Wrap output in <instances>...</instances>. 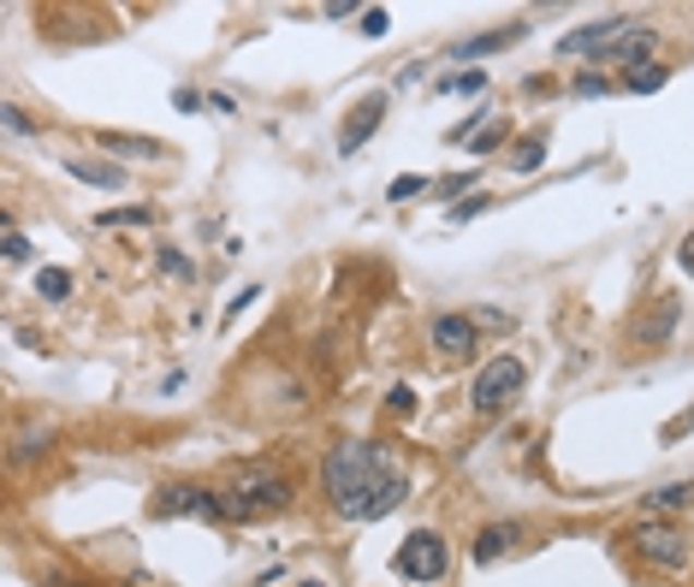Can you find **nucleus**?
<instances>
[{"mask_svg": "<svg viewBox=\"0 0 694 587\" xmlns=\"http://www.w3.org/2000/svg\"><path fill=\"white\" fill-rule=\"evenodd\" d=\"M326 499H333V511L345 523H380V516H392L410 499V475L392 463L386 445L345 440L326 457Z\"/></svg>", "mask_w": 694, "mask_h": 587, "instance_id": "nucleus-1", "label": "nucleus"}, {"mask_svg": "<svg viewBox=\"0 0 694 587\" xmlns=\"http://www.w3.org/2000/svg\"><path fill=\"white\" fill-rule=\"evenodd\" d=\"M220 499H226V511L238 516V523H250V516H274V511H285V504H291V481H285V475L238 469Z\"/></svg>", "mask_w": 694, "mask_h": 587, "instance_id": "nucleus-2", "label": "nucleus"}, {"mask_svg": "<svg viewBox=\"0 0 694 587\" xmlns=\"http://www.w3.org/2000/svg\"><path fill=\"white\" fill-rule=\"evenodd\" d=\"M523 380H528V368L516 362V357H493V362L481 368V374H475L469 404L481 409V416H499V409H505L516 392H523Z\"/></svg>", "mask_w": 694, "mask_h": 587, "instance_id": "nucleus-3", "label": "nucleus"}, {"mask_svg": "<svg viewBox=\"0 0 694 587\" xmlns=\"http://www.w3.org/2000/svg\"><path fill=\"white\" fill-rule=\"evenodd\" d=\"M392 564H398L404 582H440L445 570H452V552H445V540L433 535V528H416V535L398 546V558H392Z\"/></svg>", "mask_w": 694, "mask_h": 587, "instance_id": "nucleus-4", "label": "nucleus"}, {"mask_svg": "<svg viewBox=\"0 0 694 587\" xmlns=\"http://www.w3.org/2000/svg\"><path fill=\"white\" fill-rule=\"evenodd\" d=\"M630 546L647 558V564H665V570H683L689 564V535L677 523H635Z\"/></svg>", "mask_w": 694, "mask_h": 587, "instance_id": "nucleus-5", "label": "nucleus"}, {"mask_svg": "<svg viewBox=\"0 0 694 587\" xmlns=\"http://www.w3.org/2000/svg\"><path fill=\"white\" fill-rule=\"evenodd\" d=\"M635 31V19H594V24H582V31H570L564 43H558V53H570V60H582V53H606L623 43V36Z\"/></svg>", "mask_w": 694, "mask_h": 587, "instance_id": "nucleus-6", "label": "nucleus"}, {"mask_svg": "<svg viewBox=\"0 0 694 587\" xmlns=\"http://www.w3.org/2000/svg\"><path fill=\"white\" fill-rule=\"evenodd\" d=\"M160 516H202V523H226V499H214V493H202V487H167L155 504Z\"/></svg>", "mask_w": 694, "mask_h": 587, "instance_id": "nucleus-7", "label": "nucleus"}, {"mask_svg": "<svg viewBox=\"0 0 694 587\" xmlns=\"http://www.w3.org/2000/svg\"><path fill=\"white\" fill-rule=\"evenodd\" d=\"M428 338H433V350H440V357H452V362L475 357V321L469 315H433Z\"/></svg>", "mask_w": 694, "mask_h": 587, "instance_id": "nucleus-8", "label": "nucleus"}, {"mask_svg": "<svg viewBox=\"0 0 694 587\" xmlns=\"http://www.w3.org/2000/svg\"><path fill=\"white\" fill-rule=\"evenodd\" d=\"M653 48H659V36H653L647 24H635V31H630L618 48L606 53V65H618V72H642V65H653V60H647Z\"/></svg>", "mask_w": 694, "mask_h": 587, "instance_id": "nucleus-9", "label": "nucleus"}, {"mask_svg": "<svg viewBox=\"0 0 694 587\" xmlns=\"http://www.w3.org/2000/svg\"><path fill=\"white\" fill-rule=\"evenodd\" d=\"M380 113H386V95H362V101L350 107V125H345V136H338V148H345V155H357L362 136L380 125Z\"/></svg>", "mask_w": 694, "mask_h": 587, "instance_id": "nucleus-10", "label": "nucleus"}, {"mask_svg": "<svg viewBox=\"0 0 694 587\" xmlns=\"http://www.w3.org/2000/svg\"><path fill=\"white\" fill-rule=\"evenodd\" d=\"M528 36V24H505V31H487V36H469V43H457L452 53L457 60H487V53H499V48H516Z\"/></svg>", "mask_w": 694, "mask_h": 587, "instance_id": "nucleus-11", "label": "nucleus"}, {"mask_svg": "<svg viewBox=\"0 0 694 587\" xmlns=\"http://www.w3.org/2000/svg\"><path fill=\"white\" fill-rule=\"evenodd\" d=\"M516 546V523H493L481 528V540H475V564H493V558H505Z\"/></svg>", "mask_w": 694, "mask_h": 587, "instance_id": "nucleus-12", "label": "nucleus"}, {"mask_svg": "<svg viewBox=\"0 0 694 587\" xmlns=\"http://www.w3.org/2000/svg\"><path fill=\"white\" fill-rule=\"evenodd\" d=\"M65 167H72V179L101 184V190H119V184H125V167H107V160H65Z\"/></svg>", "mask_w": 694, "mask_h": 587, "instance_id": "nucleus-13", "label": "nucleus"}, {"mask_svg": "<svg viewBox=\"0 0 694 587\" xmlns=\"http://www.w3.org/2000/svg\"><path fill=\"white\" fill-rule=\"evenodd\" d=\"M694 499V481H677V487H659V493L647 499V511H683Z\"/></svg>", "mask_w": 694, "mask_h": 587, "instance_id": "nucleus-14", "label": "nucleus"}, {"mask_svg": "<svg viewBox=\"0 0 694 587\" xmlns=\"http://www.w3.org/2000/svg\"><path fill=\"white\" fill-rule=\"evenodd\" d=\"M540 160H547V136H523L516 143V172H535Z\"/></svg>", "mask_w": 694, "mask_h": 587, "instance_id": "nucleus-15", "label": "nucleus"}, {"mask_svg": "<svg viewBox=\"0 0 694 587\" xmlns=\"http://www.w3.org/2000/svg\"><path fill=\"white\" fill-rule=\"evenodd\" d=\"M0 250H7V262H31V238H24V231L19 226H0Z\"/></svg>", "mask_w": 694, "mask_h": 587, "instance_id": "nucleus-16", "label": "nucleus"}, {"mask_svg": "<svg viewBox=\"0 0 694 587\" xmlns=\"http://www.w3.org/2000/svg\"><path fill=\"white\" fill-rule=\"evenodd\" d=\"M623 89H630V95H653V89H665V72H659V65H642V72L623 77Z\"/></svg>", "mask_w": 694, "mask_h": 587, "instance_id": "nucleus-17", "label": "nucleus"}, {"mask_svg": "<svg viewBox=\"0 0 694 587\" xmlns=\"http://www.w3.org/2000/svg\"><path fill=\"white\" fill-rule=\"evenodd\" d=\"M440 89H445V95H481V89H487V72H457V77H445Z\"/></svg>", "mask_w": 694, "mask_h": 587, "instance_id": "nucleus-18", "label": "nucleus"}, {"mask_svg": "<svg viewBox=\"0 0 694 587\" xmlns=\"http://www.w3.org/2000/svg\"><path fill=\"white\" fill-rule=\"evenodd\" d=\"M36 291H43V297H48V303H60V297H65V291H72V279H65V273H60V267H48V273H43V279H36Z\"/></svg>", "mask_w": 694, "mask_h": 587, "instance_id": "nucleus-19", "label": "nucleus"}, {"mask_svg": "<svg viewBox=\"0 0 694 587\" xmlns=\"http://www.w3.org/2000/svg\"><path fill=\"white\" fill-rule=\"evenodd\" d=\"M386 31H392L386 7H369V12H362V36H374V43H380V36H386Z\"/></svg>", "mask_w": 694, "mask_h": 587, "instance_id": "nucleus-20", "label": "nucleus"}, {"mask_svg": "<svg viewBox=\"0 0 694 587\" xmlns=\"http://www.w3.org/2000/svg\"><path fill=\"white\" fill-rule=\"evenodd\" d=\"M0 119H7V131H12V136H24V131H36V119H31V113H24V107H12V101H7V107H0Z\"/></svg>", "mask_w": 694, "mask_h": 587, "instance_id": "nucleus-21", "label": "nucleus"}, {"mask_svg": "<svg viewBox=\"0 0 694 587\" xmlns=\"http://www.w3.org/2000/svg\"><path fill=\"white\" fill-rule=\"evenodd\" d=\"M499 143H505V125H481V131L469 136V148H475V155H487V148H499Z\"/></svg>", "mask_w": 694, "mask_h": 587, "instance_id": "nucleus-22", "label": "nucleus"}, {"mask_svg": "<svg viewBox=\"0 0 694 587\" xmlns=\"http://www.w3.org/2000/svg\"><path fill=\"white\" fill-rule=\"evenodd\" d=\"M475 214H487V196H463V202H452V220H475Z\"/></svg>", "mask_w": 694, "mask_h": 587, "instance_id": "nucleus-23", "label": "nucleus"}, {"mask_svg": "<svg viewBox=\"0 0 694 587\" xmlns=\"http://www.w3.org/2000/svg\"><path fill=\"white\" fill-rule=\"evenodd\" d=\"M107 226H131V220H155V208H119V214H101Z\"/></svg>", "mask_w": 694, "mask_h": 587, "instance_id": "nucleus-24", "label": "nucleus"}, {"mask_svg": "<svg viewBox=\"0 0 694 587\" xmlns=\"http://www.w3.org/2000/svg\"><path fill=\"white\" fill-rule=\"evenodd\" d=\"M611 89V77H576V95L582 101H594V95H606Z\"/></svg>", "mask_w": 694, "mask_h": 587, "instance_id": "nucleus-25", "label": "nucleus"}, {"mask_svg": "<svg viewBox=\"0 0 694 587\" xmlns=\"http://www.w3.org/2000/svg\"><path fill=\"white\" fill-rule=\"evenodd\" d=\"M416 190H428V184H421V179H392V190H386V196H392V202H410Z\"/></svg>", "mask_w": 694, "mask_h": 587, "instance_id": "nucleus-26", "label": "nucleus"}, {"mask_svg": "<svg viewBox=\"0 0 694 587\" xmlns=\"http://www.w3.org/2000/svg\"><path fill=\"white\" fill-rule=\"evenodd\" d=\"M172 107H179V113H196L202 95H196V89H172Z\"/></svg>", "mask_w": 694, "mask_h": 587, "instance_id": "nucleus-27", "label": "nucleus"}, {"mask_svg": "<svg viewBox=\"0 0 694 587\" xmlns=\"http://www.w3.org/2000/svg\"><path fill=\"white\" fill-rule=\"evenodd\" d=\"M392 409H398V416H410V409H416V392H410V386H392Z\"/></svg>", "mask_w": 694, "mask_h": 587, "instance_id": "nucleus-28", "label": "nucleus"}, {"mask_svg": "<svg viewBox=\"0 0 694 587\" xmlns=\"http://www.w3.org/2000/svg\"><path fill=\"white\" fill-rule=\"evenodd\" d=\"M160 262H167V273H190V262H184L179 250H160Z\"/></svg>", "mask_w": 694, "mask_h": 587, "instance_id": "nucleus-29", "label": "nucleus"}, {"mask_svg": "<svg viewBox=\"0 0 694 587\" xmlns=\"http://www.w3.org/2000/svg\"><path fill=\"white\" fill-rule=\"evenodd\" d=\"M683 267L694 273V231H689V238H683Z\"/></svg>", "mask_w": 694, "mask_h": 587, "instance_id": "nucleus-30", "label": "nucleus"}, {"mask_svg": "<svg viewBox=\"0 0 694 587\" xmlns=\"http://www.w3.org/2000/svg\"><path fill=\"white\" fill-rule=\"evenodd\" d=\"M303 587H326V582H303Z\"/></svg>", "mask_w": 694, "mask_h": 587, "instance_id": "nucleus-31", "label": "nucleus"}]
</instances>
